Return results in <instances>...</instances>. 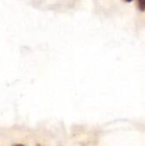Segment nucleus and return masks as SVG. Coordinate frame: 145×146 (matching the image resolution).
Instances as JSON below:
<instances>
[{
    "mask_svg": "<svg viewBox=\"0 0 145 146\" xmlns=\"http://www.w3.org/2000/svg\"><path fill=\"white\" fill-rule=\"evenodd\" d=\"M125 2H130V1H132V0H124Z\"/></svg>",
    "mask_w": 145,
    "mask_h": 146,
    "instance_id": "3",
    "label": "nucleus"
},
{
    "mask_svg": "<svg viewBox=\"0 0 145 146\" xmlns=\"http://www.w3.org/2000/svg\"><path fill=\"white\" fill-rule=\"evenodd\" d=\"M137 5H138V9H139L141 12H143L145 9L144 0H137Z\"/></svg>",
    "mask_w": 145,
    "mask_h": 146,
    "instance_id": "1",
    "label": "nucleus"
},
{
    "mask_svg": "<svg viewBox=\"0 0 145 146\" xmlns=\"http://www.w3.org/2000/svg\"><path fill=\"white\" fill-rule=\"evenodd\" d=\"M14 146H24L23 144H16V145H14Z\"/></svg>",
    "mask_w": 145,
    "mask_h": 146,
    "instance_id": "2",
    "label": "nucleus"
}]
</instances>
